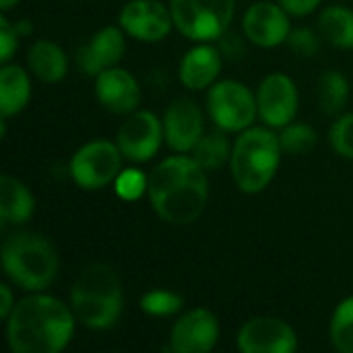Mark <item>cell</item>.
<instances>
[{"label":"cell","mask_w":353,"mask_h":353,"mask_svg":"<svg viewBox=\"0 0 353 353\" xmlns=\"http://www.w3.org/2000/svg\"><path fill=\"white\" fill-rule=\"evenodd\" d=\"M219 321L207 308H194L182 314L172 327L170 352L207 353L217 345Z\"/></svg>","instance_id":"cell-13"},{"label":"cell","mask_w":353,"mask_h":353,"mask_svg":"<svg viewBox=\"0 0 353 353\" xmlns=\"http://www.w3.org/2000/svg\"><path fill=\"white\" fill-rule=\"evenodd\" d=\"M279 137L269 128H246L232 147V178L246 194L263 192L277 174L281 161Z\"/></svg>","instance_id":"cell-5"},{"label":"cell","mask_w":353,"mask_h":353,"mask_svg":"<svg viewBox=\"0 0 353 353\" xmlns=\"http://www.w3.org/2000/svg\"><path fill=\"white\" fill-rule=\"evenodd\" d=\"M120 27L139 41L157 43L172 31L174 19L157 0H130L120 10Z\"/></svg>","instance_id":"cell-12"},{"label":"cell","mask_w":353,"mask_h":353,"mask_svg":"<svg viewBox=\"0 0 353 353\" xmlns=\"http://www.w3.org/2000/svg\"><path fill=\"white\" fill-rule=\"evenodd\" d=\"M95 97L112 114H132L141 101L137 79L124 68H108L95 77Z\"/></svg>","instance_id":"cell-17"},{"label":"cell","mask_w":353,"mask_h":353,"mask_svg":"<svg viewBox=\"0 0 353 353\" xmlns=\"http://www.w3.org/2000/svg\"><path fill=\"white\" fill-rule=\"evenodd\" d=\"M74 312L58 298H23L6 319V341L14 353H60L74 335Z\"/></svg>","instance_id":"cell-2"},{"label":"cell","mask_w":353,"mask_h":353,"mask_svg":"<svg viewBox=\"0 0 353 353\" xmlns=\"http://www.w3.org/2000/svg\"><path fill=\"white\" fill-rule=\"evenodd\" d=\"M14 29H17V33H19V35H27V33H31V25H29V21H19V23L14 25Z\"/></svg>","instance_id":"cell-34"},{"label":"cell","mask_w":353,"mask_h":353,"mask_svg":"<svg viewBox=\"0 0 353 353\" xmlns=\"http://www.w3.org/2000/svg\"><path fill=\"white\" fill-rule=\"evenodd\" d=\"M256 105L261 120L271 128H283L294 122L298 114V89L283 72L265 77L256 91Z\"/></svg>","instance_id":"cell-10"},{"label":"cell","mask_w":353,"mask_h":353,"mask_svg":"<svg viewBox=\"0 0 353 353\" xmlns=\"http://www.w3.org/2000/svg\"><path fill=\"white\" fill-rule=\"evenodd\" d=\"M114 186L122 201H139L149 188V176H145L141 170H124L114 180Z\"/></svg>","instance_id":"cell-28"},{"label":"cell","mask_w":353,"mask_h":353,"mask_svg":"<svg viewBox=\"0 0 353 353\" xmlns=\"http://www.w3.org/2000/svg\"><path fill=\"white\" fill-rule=\"evenodd\" d=\"M207 170L194 157L174 155L149 174V199L155 213L170 225H188L201 217L209 201Z\"/></svg>","instance_id":"cell-1"},{"label":"cell","mask_w":353,"mask_h":353,"mask_svg":"<svg viewBox=\"0 0 353 353\" xmlns=\"http://www.w3.org/2000/svg\"><path fill=\"white\" fill-rule=\"evenodd\" d=\"M70 306L77 321L93 331L114 327L124 308L122 283L116 271L108 265L87 267L72 283Z\"/></svg>","instance_id":"cell-3"},{"label":"cell","mask_w":353,"mask_h":353,"mask_svg":"<svg viewBox=\"0 0 353 353\" xmlns=\"http://www.w3.org/2000/svg\"><path fill=\"white\" fill-rule=\"evenodd\" d=\"M14 302H12V294H10V288L6 283L0 285V319H8L10 312L14 310Z\"/></svg>","instance_id":"cell-33"},{"label":"cell","mask_w":353,"mask_h":353,"mask_svg":"<svg viewBox=\"0 0 353 353\" xmlns=\"http://www.w3.org/2000/svg\"><path fill=\"white\" fill-rule=\"evenodd\" d=\"M290 12L275 2H254L242 19L244 35L250 43L259 48H275L288 41L290 29Z\"/></svg>","instance_id":"cell-14"},{"label":"cell","mask_w":353,"mask_h":353,"mask_svg":"<svg viewBox=\"0 0 353 353\" xmlns=\"http://www.w3.org/2000/svg\"><path fill=\"white\" fill-rule=\"evenodd\" d=\"M219 72H221V54L217 48L205 41L184 54L178 70L182 85L190 91H201L211 87L219 77Z\"/></svg>","instance_id":"cell-18"},{"label":"cell","mask_w":353,"mask_h":353,"mask_svg":"<svg viewBox=\"0 0 353 353\" xmlns=\"http://www.w3.org/2000/svg\"><path fill=\"white\" fill-rule=\"evenodd\" d=\"M319 29L325 39L333 46L352 50L353 48V10L347 6H329L321 12Z\"/></svg>","instance_id":"cell-22"},{"label":"cell","mask_w":353,"mask_h":353,"mask_svg":"<svg viewBox=\"0 0 353 353\" xmlns=\"http://www.w3.org/2000/svg\"><path fill=\"white\" fill-rule=\"evenodd\" d=\"M207 110L211 120L228 132H242L250 128L259 114L256 97L238 81L213 83L207 95Z\"/></svg>","instance_id":"cell-7"},{"label":"cell","mask_w":353,"mask_h":353,"mask_svg":"<svg viewBox=\"0 0 353 353\" xmlns=\"http://www.w3.org/2000/svg\"><path fill=\"white\" fill-rule=\"evenodd\" d=\"M19 0H0V6H2V12H6V10H10L14 4H17Z\"/></svg>","instance_id":"cell-35"},{"label":"cell","mask_w":353,"mask_h":353,"mask_svg":"<svg viewBox=\"0 0 353 353\" xmlns=\"http://www.w3.org/2000/svg\"><path fill=\"white\" fill-rule=\"evenodd\" d=\"M31 99L29 74L17 64H2L0 70V114L2 118L17 116Z\"/></svg>","instance_id":"cell-21"},{"label":"cell","mask_w":353,"mask_h":353,"mask_svg":"<svg viewBox=\"0 0 353 353\" xmlns=\"http://www.w3.org/2000/svg\"><path fill=\"white\" fill-rule=\"evenodd\" d=\"M350 99V83L339 70H327L319 81V101L325 114H339Z\"/></svg>","instance_id":"cell-23"},{"label":"cell","mask_w":353,"mask_h":353,"mask_svg":"<svg viewBox=\"0 0 353 353\" xmlns=\"http://www.w3.org/2000/svg\"><path fill=\"white\" fill-rule=\"evenodd\" d=\"M236 0H172L174 27L192 41L223 37L234 19Z\"/></svg>","instance_id":"cell-6"},{"label":"cell","mask_w":353,"mask_h":353,"mask_svg":"<svg viewBox=\"0 0 353 353\" xmlns=\"http://www.w3.org/2000/svg\"><path fill=\"white\" fill-rule=\"evenodd\" d=\"M122 165V151L118 143L91 141L85 143L70 159V176L83 190H99L112 184Z\"/></svg>","instance_id":"cell-8"},{"label":"cell","mask_w":353,"mask_h":353,"mask_svg":"<svg viewBox=\"0 0 353 353\" xmlns=\"http://www.w3.org/2000/svg\"><path fill=\"white\" fill-rule=\"evenodd\" d=\"M184 306L182 296L170 290H151L141 298V310L151 316H172Z\"/></svg>","instance_id":"cell-27"},{"label":"cell","mask_w":353,"mask_h":353,"mask_svg":"<svg viewBox=\"0 0 353 353\" xmlns=\"http://www.w3.org/2000/svg\"><path fill=\"white\" fill-rule=\"evenodd\" d=\"M329 139H331V145L333 149L341 155V157H347L353 159V114H345L341 116L331 132H329Z\"/></svg>","instance_id":"cell-29"},{"label":"cell","mask_w":353,"mask_h":353,"mask_svg":"<svg viewBox=\"0 0 353 353\" xmlns=\"http://www.w3.org/2000/svg\"><path fill=\"white\" fill-rule=\"evenodd\" d=\"M230 151V141L223 132H209L201 137L192 149V157L203 170H217L232 157Z\"/></svg>","instance_id":"cell-24"},{"label":"cell","mask_w":353,"mask_h":353,"mask_svg":"<svg viewBox=\"0 0 353 353\" xmlns=\"http://www.w3.org/2000/svg\"><path fill=\"white\" fill-rule=\"evenodd\" d=\"M288 43H290V48L298 56H304V58L314 56L319 52V48H321V39L310 29H296V31H292L290 37H288Z\"/></svg>","instance_id":"cell-30"},{"label":"cell","mask_w":353,"mask_h":353,"mask_svg":"<svg viewBox=\"0 0 353 353\" xmlns=\"http://www.w3.org/2000/svg\"><path fill=\"white\" fill-rule=\"evenodd\" d=\"M329 335L337 352L353 353V296L335 308Z\"/></svg>","instance_id":"cell-25"},{"label":"cell","mask_w":353,"mask_h":353,"mask_svg":"<svg viewBox=\"0 0 353 353\" xmlns=\"http://www.w3.org/2000/svg\"><path fill=\"white\" fill-rule=\"evenodd\" d=\"M163 120L153 112H132L118 130V147L122 155L130 161L145 163L153 159L163 143Z\"/></svg>","instance_id":"cell-9"},{"label":"cell","mask_w":353,"mask_h":353,"mask_svg":"<svg viewBox=\"0 0 353 353\" xmlns=\"http://www.w3.org/2000/svg\"><path fill=\"white\" fill-rule=\"evenodd\" d=\"M124 52H126V39L122 29L108 25L97 33H93V37L79 48L77 64L85 74L97 77L99 72L114 68L124 58Z\"/></svg>","instance_id":"cell-16"},{"label":"cell","mask_w":353,"mask_h":353,"mask_svg":"<svg viewBox=\"0 0 353 353\" xmlns=\"http://www.w3.org/2000/svg\"><path fill=\"white\" fill-rule=\"evenodd\" d=\"M165 143L176 153H190L203 137V112L196 101L180 97L163 114Z\"/></svg>","instance_id":"cell-15"},{"label":"cell","mask_w":353,"mask_h":353,"mask_svg":"<svg viewBox=\"0 0 353 353\" xmlns=\"http://www.w3.org/2000/svg\"><path fill=\"white\" fill-rule=\"evenodd\" d=\"M2 267L21 290L41 292L58 275V252L41 234L19 232L2 244Z\"/></svg>","instance_id":"cell-4"},{"label":"cell","mask_w":353,"mask_h":353,"mask_svg":"<svg viewBox=\"0 0 353 353\" xmlns=\"http://www.w3.org/2000/svg\"><path fill=\"white\" fill-rule=\"evenodd\" d=\"M35 211V196L17 178L4 174L0 180V219L2 225H23Z\"/></svg>","instance_id":"cell-19"},{"label":"cell","mask_w":353,"mask_h":353,"mask_svg":"<svg viewBox=\"0 0 353 353\" xmlns=\"http://www.w3.org/2000/svg\"><path fill=\"white\" fill-rule=\"evenodd\" d=\"M27 64L33 77H37L41 83H58L68 72V58L64 50L50 39H37L29 48Z\"/></svg>","instance_id":"cell-20"},{"label":"cell","mask_w":353,"mask_h":353,"mask_svg":"<svg viewBox=\"0 0 353 353\" xmlns=\"http://www.w3.org/2000/svg\"><path fill=\"white\" fill-rule=\"evenodd\" d=\"M17 29L8 23V19L2 14L0 17V46H2V56H0V62L2 64H8V60L12 58V54L17 52Z\"/></svg>","instance_id":"cell-31"},{"label":"cell","mask_w":353,"mask_h":353,"mask_svg":"<svg viewBox=\"0 0 353 353\" xmlns=\"http://www.w3.org/2000/svg\"><path fill=\"white\" fill-rule=\"evenodd\" d=\"M323 0H279V4L290 12V14H296V17H304V14H310L319 8Z\"/></svg>","instance_id":"cell-32"},{"label":"cell","mask_w":353,"mask_h":353,"mask_svg":"<svg viewBox=\"0 0 353 353\" xmlns=\"http://www.w3.org/2000/svg\"><path fill=\"white\" fill-rule=\"evenodd\" d=\"M298 347L294 329L273 316H254L238 333V350L244 353H292Z\"/></svg>","instance_id":"cell-11"},{"label":"cell","mask_w":353,"mask_h":353,"mask_svg":"<svg viewBox=\"0 0 353 353\" xmlns=\"http://www.w3.org/2000/svg\"><path fill=\"white\" fill-rule=\"evenodd\" d=\"M281 149L290 155H306L316 145V130L310 124L302 122H290L281 128L279 134Z\"/></svg>","instance_id":"cell-26"}]
</instances>
